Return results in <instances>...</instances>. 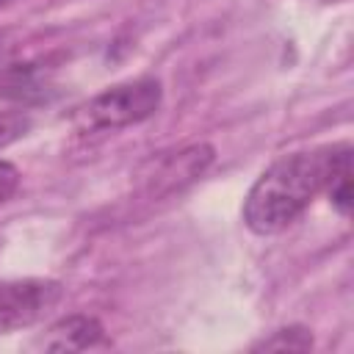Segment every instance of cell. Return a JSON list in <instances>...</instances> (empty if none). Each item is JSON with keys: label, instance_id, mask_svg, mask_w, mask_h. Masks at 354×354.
Here are the masks:
<instances>
[{"label": "cell", "instance_id": "cell-10", "mask_svg": "<svg viewBox=\"0 0 354 354\" xmlns=\"http://www.w3.org/2000/svg\"><path fill=\"white\" fill-rule=\"evenodd\" d=\"M3 3H8V0H0V6H3Z\"/></svg>", "mask_w": 354, "mask_h": 354}, {"label": "cell", "instance_id": "cell-2", "mask_svg": "<svg viewBox=\"0 0 354 354\" xmlns=\"http://www.w3.org/2000/svg\"><path fill=\"white\" fill-rule=\"evenodd\" d=\"M163 102V86L158 77H136L116 83L91 97L80 111L77 122L83 130H119L149 119Z\"/></svg>", "mask_w": 354, "mask_h": 354}, {"label": "cell", "instance_id": "cell-8", "mask_svg": "<svg viewBox=\"0 0 354 354\" xmlns=\"http://www.w3.org/2000/svg\"><path fill=\"white\" fill-rule=\"evenodd\" d=\"M17 188H19V171H17V166L0 160V205L6 199H11Z\"/></svg>", "mask_w": 354, "mask_h": 354}, {"label": "cell", "instance_id": "cell-5", "mask_svg": "<svg viewBox=\"0 0 354 354\" xmlns=\"http://www.w3.org/2000/svg\"><path fill=\"white\" fill-rule=\"evenodd\" d=\"M324 191L329 194V202L343 216H348V210H351V147L348 144L332 147Z\"/></svg>", "mask_w": 354, "mask_h": 354}, {"label": "cell", "instance_id": "cell-1", "mask_svg": "<svg viewBox=\"0 0 354 354\" xmlns=\"http://www.w3.org/2000/svg\"><path fill=\"white\" fill-rule=\"evenodd\" d=\"M332 147L290 152L274 160L249 188L243 199V224L257 235L288 230L324 191Z\"/></svg>", "mask_w": 354, "mask_h": 354}, {"label": "cell", "instance_id": "cell-4", "mask_svg": "<svg viewBox=\"0 0 354 354\" xmlns=\"http://www.w3.org/2000/svg\"><path fill=\"white\" fill-rule=\"evenodd\" d=\"M105 329L94 315H66L50 326L44 348L50 351H83L102 343Z\"/></svg>", "mask_w": 354, "mask_h": 354}, {"label": "cell", "instance_id": "cell-6", "mask_svg": "<svg viewBox=\"0 0 354 354\" xmlns=\"http://www.w3.org/2000/svg\"><path fill=\"white\" fill-rule=\"evenodd\" d=\"M254 348H266V351H307V348H313V335L304 326H282V329L271 332L268 337H263L260 343H254Z\"/></svg>", "mask_w": 354, "mask_h": 354}, {"label": "cell", "instance_id": "cell-9", "mask_svg": "<svg viewBox=\"0 0 354 354\" xmlns=\"http://www.w3.org/2000/svg\"><path fill=\"white\" fill-rule=\"evenodd\" d=\"M3 58H6V39L0 36V64H3Z\"/></svg>", "mask_w": 354, "mask_h": 354}, {"label": "cell", "instance_id": "cell-7", "mask_svg": "<svg viewBox=\"0 0 354 354\" xmlns=\"http://www.w3.org/2000/svg\"><path fill=\"white\" fill-rule=\"evenodd\" d=\"M30 127V119L19 111H0V149H6L8 144H14L17 138H22Z\"/></svg>", "mask_w": 354, "mask_h": 354}, {"label": "cell", "instance_id": "cell-3", "mask_svg": "<svg viewBox=\"0 0 354 354\" xmlns=\"http://www.w3.org/2000/svg\"><path fill=\"white\" fill-rule=\"evenodd\" d=\"M61 299L53 279H8L0 282V332L22 329L44 318Z\"/></svg>", "mask_w": 354, "mask_h": 354}]
</instances>
